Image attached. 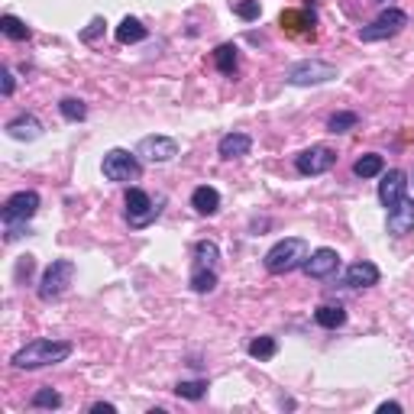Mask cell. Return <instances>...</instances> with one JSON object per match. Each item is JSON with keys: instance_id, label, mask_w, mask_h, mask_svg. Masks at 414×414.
Listing matches in <instances>:
<instances>
[{"instance_id": "8", "label": "cell", "mask_w": 414, "mask_h": 414, "mask_svg": "<svg viewBox=\"0 0 414 414\" xmlns=\"http://www.w3.org/2000/svg\"><path fill=\"white\" fill-rule=\"evenodd\" d=\"M159 211H162V207L143 188H130L127 191V224L130 227L143 230V227H149L155 217H159Z\"/></svg>"}, {"instance_id": "19", "label": "cell", "mask_w": 414, "mask_h": 414, "mask_svg": "<svg viewBox=\"0 0 414 414\" xmlns=\"http://www.w3.org/2000/svg\"><path fill=\"white\" fill-rule=\"evenodd\" d=\"M382 169H385V159H382V155H376V152L359 155V159L353 162V175H356V178H376Z\"/></svg>"}, {"instance_id": "26", "label": "cell", "mask_w": 414, "mask_h": 414, "mask_svg": "<svg viewBox=\"0 0 414 414\" xmlns=\"http://www.w3.org/2000/svg\"><path fill=\"white\" fill-rule=\"evenodd\" d=\"M275 353H279V343H275V337H256L253 343H249V356L259 359V363L272 359Z\"/></svg>"}, {"instance_id": "33", "label": "cell", "mask_w": 414, "mask_h": 414, "mask_svg": "<svg viewBox=\"0 0 414 414\" xmlns=\"http://www.w3.org/2000/svg\"><path fill=\"white\" fill-rule=\"evenodd\" d=\"M100 29H104V20H100V16H94L91 20V26L85 29V33H81V39H85V43H91V39H98V33Z\"/></svg>"}, {"instance_id": "4", "label": "cell", "mask_w": 414, "mask_h": 414, "mask_svg": "<svg viewBox=\"0 0 414 414\" xmlns=\"http://www.w3.org/2000/svg\"><path fill=\"white\" fill-rule=\"evenodd\" d=\"M71 279H75V262L56 259L43 272V279H39V298H43V301H56V298H62L65 291H68Z\"/></svg>"}, {"instance_id": "11", "label": "cell", "mask_w": 414, "mask_h": 414, "mask_svg": "<svg viewBox=\"0 0 414 414\" xmlns=\"http://www.w3.org/2000/svg\"><path fill=\"white\" fill-rule=\"evenodd\" d=\"M340 269V256L337 249H314V253L308 256V262H304V272L311 275V279H330V275Z\"/></svg>"}, {"instance_id": "5", "label": "cell", "mask_w": 414, "mask_h": 414, "mask_svg": "<svg viewBox=\"0 0 414 414\" xmlns=\"http://www.w3.org/2000/svg\"><path fill=\"white\" fill-rule=\"evenodd\" d=\"M405 26H408V14H405V10L388 7L385 14H379L376 20L369 23V26L359 29V39H363V43H382V39H388V36H398Z\"/></svg>"}, {"instance_id": "20", "label": "cell", "mask_w": 414, "mask_h": 414, "mask_svg": "<svg viewBox=\"0 0 414 414\" xmlns=\"http://www.w3.org/2000/svg\"><path fill=\"white\" fill-rule=\"evenodd\" d=\"M146 39V26H143L136 16H127V20L117 26V43L130 46V43H143Z\"/></svg>"}, {"instance_id": "35", "label": "cell", "mask_w": 414, "mask_h": 414, "mask_svg": "<svg viewBox=\"0 0 414 414\" xmlns=\"http://www.w3.org/2000/svg\"><path fill=\"white\" fill-rule=\"evenodd\" d=\"M91 411H94V414H113V411H117V408H113V405H107V401H94V405H91Z\"/></svg>"}, {"instance_id": "12", "label": "cell", "mask_w": 414, "mask_h": 414, "mask_svg": "<svg viewBox=\"0 0 414 414\" xmlns=\"http://www.w3.org/2000/svg\"><path fill=\"white\" fill-rule=\"evenodd\" d=\"M388 233H392V237H408V233H414V201L411 197H401L392 211H388Z\"/></svg>"}, {"instance_id": "34", "label": "cell", "mask_w": 414, "mask_h": 414, "mask_svg": "<svg viewBox=\"0 0 414 414\" xmlns=\"http://www.w3.org/2000/svg\"><path fill=\"white\" fill-rule=\"evenodd\" d=\"M379 414H401V405H398V401H382Z\"/></svg>"}, {"instance_id": "1", "label": "cell", "mask_w": 414, "mask_h": 414, "mask_svg": "<svg viewBox=\"0 0 414 414\" xmlns=\"http://www.w3.org/2000/svg\"><path fill=\"white\" fill-rule=\"evenodd\" d=\"M71 350L75 346L68 343V340H33V343H26L23 350L14 353V366L16 369H43V366H56V363H65V359L71 356Z\"/></svg>"}, {"instance_id": "15", "label": "cell", "mask_w": 414, "mask_h": 414, "mask_svg": "<svg viewBox=\"0 0 414 414\" xmlns=\"http://www.w3.org/2000/svg\"><path fill=\"white\" fill-rule=\"evenodd\" d=\"M249 149H253V140L246 133H227L224 140L217 143L220 159H243V155H249Z\"/></svg>"}, {"instance_id": "25", "label": "cell", "mask_w": 414, "mask_h": 414, "mask_svg": "<svg viewBox=\"0 0 414 414\" xmlns=\"http://www.w3.org/2000/svg\"><path fill=\"white\" fill-rule=\"evenodd\" d=\"M214 285H217V275H214V269L195 266V272H191V288H195L197 295H207V291H214Z\"/></svg>"}, {"instance_id": "14", "label": "cell", "mask_w": 414, "mask_h": 414, "mask_svg": "<svg viewBox=\"0 0 414 414\" xmlns=\"http://www.w3.org/2000/svg\"><path fill=\"white\" fill-rule=\"evenodd\" d=\"M343 285L346 288H372L379 285V266L376 262H353L350 269L343 272Z\"/></svg>"}, {"instance_id": "18", "label": "cell", "mask_w": 414, "mask_h": 414, "mask_svg": "<svg viewBox=\"0 0 414 414\" xmlns=\"http://www.w3.org/2000/svg\"><path fill=\"white\" fill-rule=\"evenodd\" d=\"M314 321L327 330H337V327L346 324V311L340 308V304H321V308L314 311Z\"/></svg>"}, {"instance_id": "16", "label": "cell", "mask_w": 414, "mask_h": 414, "mask_svg": "<svg viewBox=\"0 0 414 414\" xmlns=\"http://www.w3.org/2000/svg\"><path fill=\"white\" fill-rule=\"evenodd\" d=\"M7 133L14 140H36V136H43V123L33 117V113H20L7 123Z\"/></svg>"}, {"instance_id": "3", "label": "cell", "mask_w": 414, "mask_h": 414, "mask_svg": "<svg viewBox=\"0 0 414 414\" xmlns=\"http://www.w3.org/2000/svg\"><path fill=\"white\" fill-rule=\"evenodd\" d=\"M39 211V195L36 191H16V195L7 197L4 204V224H7V237L16 239L23 230H26V220L36 217Z\"/></svg>"}, {"instance_id": "9", "label": "cell", "mask_w": 414, "mask_h": 414, "mask_svg": "<svg viewBox=\"0 0 414 414\" xmlns=\"http://www.w3.org/2000/svg\"><path fill=\"white\" fill-rule=\"evenodd\" d=\"M337 165V152L330 146H311L304 149V152L295 155V169L301 172V175H324V172H330Z\"/></svg>"}, {"instance_id": "28", "label": "cell", "mask_w": 414, "mask_h": 414, "mask_svg": "<svg viewBox=\"0 0 414 414\" xmlns=\"http://www.w3.org/2000/svg\"><path fill=\"white\" fill-rule=\"evenodd\" d=\"M359 123V117L356 113H350V110H340V113H333V117L327 120V130L330 133H350L353 127Z\"/></svg>"}, {"instance_id": "23", "label": "cell", "mask_w": 414, "mask_h": 414, "mask_svg": "<svg viewBox=\"0 0 414 414\" xmlns=\"http://www.w3.org/2000/svg\"><path fill=\"white\" fill-rule=\"evenodd\" d=\"M0 33L7 36V39H14V43H23V39H29V26L23 20H16L14 14H4V16H0Z\"/></svg>"}, {"instance_id": "27", "label": "cell", "mask_w": 414, "mask_h": 414, "mask_svg": "<svg viewBox=\"0 0 414 414\" xmlns=\"http://www.w3.org/2000/svg\"><path fill=\"white\" fill-rule=\"evenodd\" d=\"M58 110H62V117L71 120V123H78V120L88 117V104H85V100H78V98H62Z\"/></svg>"}, {"instance_id": "17", "label": "cell", "mask_w": 414, "mask_h": 414, "mask_svg": "<svg viewBox=\"0 0 414 414\" xmlns=\"http://www.w3.org/2000/svg\"><path fill=\"white\" fill-rule=\"evenodd\" d=\"M191 207H195L197 214H204V217L217 214L220 211V191L211 188V185H201V188H195V195H191Z\"/></svg>"}, {"instance_id": "6", "label": "cell", "mask_w": 414, "mask_h": 414, "mask_svg": "<svg viewBox=\"0 0 414 414\" xmlns=\"http://www.w3.org/2000/svg\"><path fill=\"white\" fill-rule=\"evenodd\" d=\"M104 178L107 182H136L143 172L140 159L136 155H130L127 149H110V152L104 155Z\"/></svg>"}, {"instance_id": "30", "label": "cell", "mask_w": 414, "mask_h": 414, "mask_svg": "<svg viewBox=\"0 0 414 414\" xmlns=\"http://www.w3.org/2000/svg\"><path fill=\"white\" fill-rule=\"evenodd\" d=\"M29 405H33V408H49V411H52V408L62 405V395H58L56 388H39V392L29 398Z\"/></svg>"}, {"instance_id": "7", "label": "cell", "mask_w": 414, "mask_h": 414, "mask_svg": "<svg viewBox=\"0 0 414 414\" xmlns=\"http://www.w3.org/2000/svg\"><path fill=\"white\" fill-rule=\"evenodd\" d=\"M333 78H337V68L327 65V62H317V58H311V62H298L285 71V81L288 85H298V88L324 85V81H333Z\"/></svg>"}, {"instance_id": "32", "label": "cell", "mask_w": 414, "mask_h": 414, "mask_svg": "<svg viewBox=\"0 0 414 414\" xmlns=\"http://www.w3.org/2000/svg\"><path fill=\"white\" fill-rule=\"evenodd\" d=\"M14 88H16L14 71L4 68V71H0V91H4V98H10V94H14Z\"/></svg>"}, {"instance_id": "24", "label": "cell", "mask_w": 414, "mask_h": 414, "mask_svg": "<svg viewBox=\"0 0 414 414\" xmlns=\"http://www.w3.org/2000/svg\"><path fill=\"white\" fill-rule=\"evenodd\" d=\"M214 65H217V71H224V75H233L237 71V46L224 43L214 49Z\"/></svg>"}, {"instance_id": "21", "label": "cell", "mask_w": 414, "mask_h": 414, "mask_svg": "<svg viewBox=\"0 0 414 414\" xmlns=\"http://www.w3.org/2000/svg\"><path fill=\"white\" fill-rule=\"evenodd\" d=\"M217 259H220V246L214 243V239H201V243H195V266L214 269Z\"/></svg>"}, {"instance_id": "29", "label": "cell", "mask_w": 414, "mask_h": 414, "mask_svg": "<svg viewBox=\"0 0 414 414\" xmlns=\"http://www.w3.org/2000/svg\"><path fill=\"white\" fill-rule=\"evenodd\" d=\"M175 395H178V398L197 401V398H204V395H207V382H204V379H197V382H178Z\"/></svg>"}, {"instance_id": "22", "label": "cell", "mask_w": 414, "mask_h": 414, "mask_svg": "<svg viewBox=\"0 0 414 414\" xmlns=\"http://www.w3.org/2000/svg\"><path fill=\"white\" fill-rule=\"evenodd\" d=\"M281 26L291 29V33H314V16L304 14V10H288V14H281Z\"/></svg>"}, {"instance_id": "31", "label": "cell", "mask_w": 414, "mask_h": 414, "mask_svg": "<svg viewBox=\"0 0 414 414\" xmlns=\"http://www.w3.org/2000/svg\"><path fill=\"white\" fill-rule=\"evenodd\" d=\"M233 14L239 16V20H259V14H262V7H259V0H237L233 4Z\"/></svg>"}, {"instance_id": "10", "label": "cell", "mask_w": 414, "mask_h": 414, "mask_svg": "<svg viewBox=\"0 0 414 414\" xmlns=\"http://www.w3.org/2000/svg\"><path fill=\"white\" fill-rule=\"evenodd\" d=\"M136 155L146 162H169L178 155V143L172 140V136H146V140H140V146H136Z\"/></svg>"}, {"instance_id": "13", "label": "cell", "mask_w": 414, "mask_h": 414, "mask_svg": "<svg viewBox=\"0 0 414 414\" xmlns=\"http://www.w3.org/2000/svg\"><path fill=\"white\" fill-rule=\"evenodd\" d=\"M405 188H408V175H405L401 169H392V172H388V175L379 182V201L385 204L388 211H392L395 204H398L401 197H405Z\"/></svg>"}, {"instance_id": "2", "label": "cell", "mask_w": 414, "mask_h": 414, "mask_svg": "<svg viewBox=\"0 0 414 414\" xmlns=\"http://www.w3.org/2000/svg\"><path fill=\"white\" fill-rule=\"evenodd\" d=\"M308 256H311V249H308V243H304L301 237H285L266 253V269L272 275L295 272V269H304Z\"/></svg>"}]
</instances>
